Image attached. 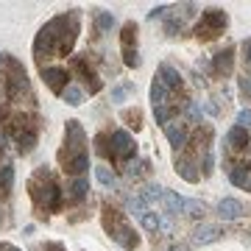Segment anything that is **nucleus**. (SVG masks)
Wrapping results in <instances>:
<instances>
[{
    "instance_id": "obj_1",
    "label": "nucleus",
    "mask_w": 251,
    "mask_h": 251,
    "mask_svg": "<svg viewBox=\"0 0 251 251\" xmlns=\"http://www.w3.org/2000/svg\"><path fill=\"white\" fill-rule=\"evenodd\" d=\"M78 34H81L78 9H70L64 14H56L53 20H48L34 39V59L39 64V70L45 67L48 59H67L73 53V45H75Z\"/></svg>"
},
{
    "instance_id": "obj_2",
    "label": "nucleus",
    "mask_w": 251,
    "mask_h": 251,
    "mask_svg": "<svg viewBox=\"0 0 251 251\" xmlns=\"http://www.w3.org/2000/svg\"><path fill=\"white\" fill-rule=\"evenodd\" d=\"M59 165L73 179H78L90 171V148H87V131H84L81 120L64 123V143L59 148Z\"/></svg>"
},
{
    "instance_id": "obj_3",
    "label": "nucleus",
    "mask_w": 251,
    "mask_h": 251,
    "mask_svg": "<svg viewBox=\"0 0 251 251\" xmlns=\"http://www.w3.org/2000/svg\"><path fill=\"white\" fill-rule=\"evenodd\" d=\"M28 196H31V201H34V206H36L39 215H45V212L48 215H53V212H62V206H64L62 187H59L56 176L48 171L45 165L36 168L34 176L28 179Z\"/></svg>"
},
{
    "instance_id": "obj_4",
    "label": "nucleus",
    "mask_w": 251,
    "mask_h": 251,
    "mask_svg": "<svg viewBox=\"0 0 251 251\" xmlns=\"http://www.w3.org/2000/svg\"><path fill=\"white\" fill-rule=\"evenodd\" d=\"M100 224H103L106 234L117 243V246H120V249L131 251V249H137V246H140V234L134 232V226L128 224V218H126L120 209H115V206L103 204V212H100Z\"/></svg>"
},
{
    "instance_id": "obj_5",
    "label": "nucleus",
    "mask_w": 251,
    "mask_h": 251,
    "mask_svg": "<svg viewBox=\"0 0 251 251\" xmlns=\"http://www.w3.org/2000/svg\"><path fill=\"white\" fill-rule=\"evenodd\" d=\"M6 64V78H3V92L11 103H25V100H34L31 95V84H28L25 67L14 59V56H6L3 59Z\"/></svg>"
},
{
    "instance_id": "obj_6",
    "label": "nucleus",
    "mask_w": 251,
    "mask_h": 251,
    "mask_svg": "<svg viewBox=\"0 0 251 251\" xmlns=\"http://www.w3.org/2000/svg\"><path fill=\"white\" fill-rule=\"evenodd\" d=\"M226 25H229V14H226V11L206 9L204 14H201V20L196 23V36L201 39V42L215 39V36H221L226 31Z\"/></svg>"
},
{
    "instance_id": "obj_7",
    "label": "nucleus",
    "mask_w": 251,
    "mask_h": 251,
    "mask_svg": "<svg viewBox=\"0 0 251 251\" xmlns=\"http://www.w3.org/2000/svg\"><path fill=\"white\" fill-rule=\"evenodd\" d=\"M109 151H112V162H131L137 156V143L134 137L123 131V128H115L112 134H109Z\"/></svg>"
},
{
    "instance_id": "obj_8",
    "label": "nucleus",
    "mask_w": 251,
    "mask_h": 251,
    "mask_svg": "<svg viewBox=\"0 0 251 251\" xmlns=\"http://www.w3.org/2000/svg\"><path fill=\"white\" fill-rule=\"evenodd\" d=\"M120 53L126 67H140V48H137V23H123L120 31Z\"/></svg>"
},
{
    "instance_id": "obj_9",
    "label": "nucleus",
    "mask_w": 251,
    "mask_h": 251,
    "mask_svg": "<svg viewBox=\"0 0 251 251\" xmlns=\"http://www.w3.org/2000/svg\"><path fill=\"white\" fill-rule=\"evenodd\" d=\"M42 81L48 84V90L53 92V95H64V90L70 87V70L67 67H59V64H48V67H42Z\"/></svg>"
},
{
    "instance_id": "obj_10",
    "label": "nucleus",
    "mask_w": 251,
    "mask_h": 251,
    "mask_svg": "<svg viewBox=\"0 0 251 251\" xmlns=\"http://www.w3.org/2000/svg\"><path fill=\"white\" fill-rule=\"evenodd\" d=\"M173 168H176V173H179L181 179L193 181V184L201 179V165H198V156H193V153H187V151L176 153V159H173Z\"/></svg>"
},
{
    "instance_id": "obj_11",
    "label": "nucleus",
    "mask_w": 251,
    "mask_h": 251,
    "mask_svg": "<svg viewBox=\"0 0 251 251\" xmlns=\"http://www.w3.org/2000/svg\"><path fill=\"white\" fill-rule=\"evenodd\" d=\"M70 67L81 75V81H84V87L90 90V95H95V92L103 90V81H100V78H98V73L92 70L90 64H87V59H84V56H75V59L70 62Z\"/></svg>"
},
{
    "instance_id": "obj_12",
    "label": "nucleus",
    "mask_w": 251,
    "mask_h": 251,
    "mask_svg": "<svg viewBox=\"0 0 251 251\" xmlns=\"http://www.w3.org/2000/svg\"><path fill=\"white\" fill-rule=\"evenodd\" d=\"M165 137H168V143L173 145V151L181 153L184 148H187V143H190L187 123H181V120H171V123L165 126Z\"/></svg>"
},
{
    "instance_id": "obj_13",
    "label": "nucleus",
    "mask_w": 251,
    "mask_h": 251,
    "mask_svg": "<svg viewBox=\"0 0 251 251\" xmlns=\"http://www.w3.org/2000/svg\"><path fill=\"white\" fill-rule=\"evenodd\" d=\"M153 78H159L165 87L171 92H176V90H184V78H181V73L173 67V64H168V62H162L159 67H156V75Z\"/></svg>"
},
{
    "instance_id": "obj_14",
    "label": "nucleus",
    "mask_w": 251,
    "mask_h": 251,
    "mask_svg": "<svg viewBox=\"0 0 251 251\" xmlns=\"http://www.w3.org/2000/svg\"><path fill=\"white\" fill-rule=\"evenodd\" d=\"M249 145H251V134H249V128L232 126V128L226 131V148H229V151L243 153V151H249Z\"/></svg>"
},
{
    "instance_id": "obj_15",
    "label": "nucleus",
    "mask_w": 251,
    "mask_h": 251,
    "mask_svg": "<svg viewBox=\"0 0 251 251\" xmlns=\"http://www.w3.org/2000/svg\"><path fill=\"white\" fill-rule=\"evenodd\" d=\"M140 224H143V229H148V232H171L173 229L171 218L159 215V212H153V209H145L143 215H140Z\"/></svg>"
},
{
    "instance_id": "obj_16",
    "label": "nucleus",
    "mask_w": 251,
    "mask_h": 251,
    "mask_svg": "<svg viewBox=\"0 0 251 251\" xmlns=\"http://www.w3.org/2000/svg\"><path fill=\"white\" fill-rule=\"evenodd\" d=\"M87 196H90V179H87V176H78V179L70 181L64 204H67V206H75V204H81Z\"/></svg>"
},
{
    "instance_id": "obj_17",
    "label": "nucleus",
    "mask_w": 251,
    "mask_h": 251,
    "mask_svg": "<svg viewBox=\"0 0 251 251\" xmlns=\"http://www.w3.org/2000/svg\"><path fill=\"white\" fill-rule=\"evenodd\" d=\"M232 67H234V48H226V50L212 56V73H215L218 78L232 75Z\"/></svg>"
},
{
    "instance_id": "obj_18",
    "label": "nucleus",
    "mask_w": 251,
    "mask_h": 251,
    "mask_svg": "<svg viewBox=\"0 0 251 251\" xmlns=\"http://www.w3.org/2000/svg\"><path fill=\"white\" fill-rule=\"evenodd\" d=\"M156 204L162 206L165 215H179V212H184V198L179 193H173V190H162V196Z\"/></svg>"
},
{
    "instance_id": "obj_19",
    "label": "nucleus",
    "mask_w": 251,
    "mask_h": 251,
    "mask_svg": "<svg viewBox=\"0 0 251 251\" xmlns=\"http://www.w3.org/2000/svg\"><path fill=\"white\" fill-rule=\"evenodd\" d=\"M224 237V229L218 224H201L196 229V234H193V240H196V246H206V243H215Z\"/></svg>"
},
{
    "instance_id": "obj_20",
    "label": "nucleus",
    "mask_w": 251,
    "mask_h": 251,
    "mask_svg": "<svg viewBox=\"0 0 251 251\" xmlns=\"http://www.w3.org/2000/svg\"><path fill=\"white\" fill-rule=\"evenodd\" d=\"M251 179V162H237L229 168V181H232L234 187H246Z\"/></svg>"
},
{
    "instance_id": "obj_21",
    "label": "nucleus",
    "mask_w": 251,
    "mask_h": 251,
    "mask_svg": "<svg viewBox=\"0 0 251 251\" xmlns=\"http://www.w3.org/2000/svg\"><path fill=\"white\" fill-rule=\"evenodd\" d=\"M151 103H153V109L156 106H165V103H173V92L162 84L159 78H153L151 81Z\"/></svg>"
},
{
    "instance_id": "obj_22",
    "label": "nucleus",
    "mask_w": 251,
    "mask_h": 251,
    "mask_svg": "<svg viewBox=\"0 0 251 251\" xmlns=\"http://www.w3.org/2000/svg\"><path fill=\"white\" fill-rule=\"evenodd\" d=\"M218 215L224 218V221H237L243 215V204L237 198H224L221 204H218Z\"/></svg>"
},
{
    "instance_id": "obj_23",
    "label": "nucleus",
    "mask_w": 251,
    "mask_h": 251,
    "mask_svg": "<svg viewBox=\"0 0 251 251\" xmlns=\"http://www.w3.org/2000/svg\"><path fill=\"white\" fill-rule=\"evenodd\" d=\"M11 190H14V165L11 162H3L0 165V196L9 198Z\"/></svg>"
},
{
    "instance_id": "obj_24",
    "label": "nucleus",
    "mask_w": 251,
    "mask_h": 251,
    "mask_svg": "<svg viewBox=\"0 0 251 251\" xmlns=\"http://www.w3.org/2000/svg\"><path fill=\"white\" fill-rule=\"evenodd\" d=\"M92 20H95V28H98L100 34H106V31H112V28H115V14H112V11H95V14H92Z\"/></svg>"
},
{
    "instance_id": "obj_25",
    "label": "nucleus",
    "mask_w": 251,
    "mask_h": 251,
    "mask_svg": "<svg viewBox=\"0 0 251 251\" xmlns=\"http://www.w3.org/2000/svg\"><path fill=\"white\" fill-rule=\"evenodd\" d=\"M95 179L100 181V184H103V187H117V176H115V171H109L106 165H98V168H95Z\"/></svg>"
},
{
    "instance_id": "obj_26",
    "label": "nucleus",
    "mask_w": 251,
    "mask_h": 251,
    "mask_svg": "<svg viewBox=\"0 0 251 251\" xmlns=\"http://www.w3.org/2000/svg\"><path fill=\"white\" fill-rule=\"evenodd\" d=\"M64 103H67V106H81V103H84V90H81V87H75V84H70V87H67V90H64Z\"/></svg>"
},
{
    "instance_id": "obj_27",
    "label": "nucleus",
    "mask_w": 251,
    "mask_h": 251,
    "mask_svg": "<svg viewBox=\"0 0 251 251\" xmlns=\"http://www.w3.org/2000/svg\"><path fill=\"white\" fill-rule=\"evenodd\" d=\"M184 212H187L190 218H204L206 204L204 201H198V198H184Z\"/></svg>"
},
{
    "instance_id": "obj_28",
    "label": "nucleus",
    "mask_w": 251,
    "mask_h": 251,
    "mask_svg": "<svg viewBox=\"0 0 251 251\" xmlns=\"http://www.w3.org/2000/svg\"><path fill=\"white\" fill-rule=\"evenodd\" d=\"M95 153L103 156V159H112V151H109V134H106V131L95 134Z\"/></svg>"
},
{
    "instance_id": "obj_29",
    "label": "nucleus",
    "mask_w": 251,
    "mask_h": 251,
    "mask_svg": "<svg viewBox=\"0 0 251 251\" xmlns=\"http://www.w3.org/2000/svg\"><path fill=\"white\" fill-rule=\"evenodd\" d=\"M184 115H187V126H198V123H201V106H198L196 100H187Z\"/></svg>"
},
{
    "instance_id": "obj_30",
    "label": "nucleus",
    "mask_w": 251,
    "mask_h": 251,
    "mask_svg": "<svg viewBox=\"0 0 251 251\" xmlns=\"http://www.w3.org/2000/svg\"><path fill=\"white\" fill-rule=\"evenodd\" d=\"M123 120H126L128 126H131L134 131L140 128V126H143V123H140V120H143V115H140V109H126V112H123Z\"/></svg>"
},
{
    "instance_id": "obj_31",
    "label": "nucleus",
    "mask_w": 251,
    "mask_h": 251,
    "mask_svg": "<svg viewBox=\"0 0 251 251\" xmlns=\"http://www.w3.org/2000/svg\"><path fill=\"white\" fill-rule=\"evenodd\" d=\"M131 90H134V84H117L115 90H112V100H115V103H123L126 95H128Z\"/></svg>"
},
{
    "instance_id": "obj_32",
    "label": "nucleus",
    "mask_w": 251,
    "mask_h": 251,
    "mask_svg": "<svg viewBox=\"0 0 251 251\" xmlns=\"http://www.w3.org/2000/svg\"><path fill=\"white\" fill-rule=\"evenodd\" d=\"M237 126H240V128H249L251 126V109H240V112H237Z\"/></svg>"
},
{
    "instance_id": "obj_33",
    "label": "nucleus",
    "mask_w": 251,
    "mask_h": 251,
    "mask_svg": "<svg viewBox=\"0 0 251 251\" xmlns=\"http://www.w3.org/2000/svg\"><path fill=\"white\" fill-rule=\"evenodd\" d=\"M42 251H67V246L59 243V240H48L45 246H42Z\"/></svg>"
},
{
    "instance_id": "obj_34",
    "label": "nucleus",
    "mask_w": 251,
    "mask_h": 251,
    "mask_svg": "<svg viewBox=\"0 0 251 251\" xmlns=\"http://www.w3.org/2000/svg\"><path fill=\"white\" fill-rule=\"evenodd\" d=\"M240 92L251 98V75H243V78H240Z\"/></svg>"
},
{
    "instance_id": "obj_35",
    "label": "nucleus",
    "mask_w": 251,
    "mask_h": 251,
    "mask_svg": "<svg viewBox=\"0 0 251 251\" xmlns=\"http://www.w3.org/2000/svg\"><path fill=\"white\" fill-rule=\"evenodd\" d=\"M165 14H168V6H156V9H151V11H148V17H165Z\"/></svg>"
},
{
    "instance_id": "obj_36",
    "label": "nucleus",
    "mask_w": 251,
    "mask_h": 251,
    "mask_svg": "<svg viewBox=\"0 0 251 251\" xmlns=\"http://www.w3.org/2000/svg\"><path fill=\"white\" fill-rule=\"evenodd\" d=\"M243 59H246V64H251V39L243 42Z\"/></svg>"
},
{
    "instance_id": "obj_37",
    "label": "nucleus",
    "mask_w": 251,
    "mask_h": 251,
    "mask_svg": "<svg viewBox=\"0 0 251 251\" xmlns=\"http://www.w3.org/2000/svg\"><path fill=\"white\" fill-rule=\"evenodd\" d=\"M171 251H187V246H176V249H171Z\"/></svg>"
},
{
    "instance_id": "obj_38",
    "label": "nucleus",
    "mask_w": 251,
    "mask_h": 251,
    "mask_svg": "<svg viewBox=\"0 0 251 251\" xmlns=\"http://www.w3.org/2000/svg\"><path fill=\"white\" fill-rule=\"evenodd\" d=\"M3 59H6V53H0V67H3Z\"/></svg>"
},
{
    "instance_id": "obj_39",
    "label": "nucleus",
    "mask_w": 251,
    "mask_h": 251,
    "mask_svg": "<svg viewBox=\"0 0 251 251\" xmlns=\"http://www.w3.org/2000/svg\"><path fill=\"white\" fill-rule=\"evenodd\" d=\"M246 190H249V193H251V179H249V184H246Z\"/></svg>"
},
{
    "instance_id": "obj_40",
    "label": "nucleus",
    "mask_w": 251,
    "mask_h": 251,
    "mask_svg": "<svg viewBox=\"0 0 251 251\" xmlns=\"http://www.w3.org/2000/svg\"><path fill=\"white\" fill-rule=\"evenodd\" d=\"M9 251H20V249H14V246H9Z\"/></svg>"
}]
</instances>
